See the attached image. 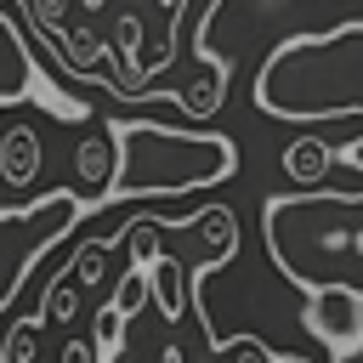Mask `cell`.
I'll list each match as a JSON object with an SVG mask.
<instances>
[{"label":"cell","mask_w":363,"mask_h":363,"mask_svg":"<svg viewBox=\"0 0 363 363\" xmlns=\"http://www.w3.org/2000/svg\"><path fill=\"white\" fill-rule=\"evenodd\" d=\"M261 357H267V346H261V340H255V346H250V363H261Z\"/></svg>","instance_id":"cell-9"},{"label":"cell","mask_w":363,"mask_h":363,"mask_svg":"<svg viewBox=\"0 0 363 363\" xmlns=\"http://www.w3.org/2000/svg\"><path fill=\"white\" fill-rule=\"evenodd\" d=\"M0 363H40V318H17L0 340Z\"/></svg>","instance_id":"cell-7"},{"label":"cell","mask_w":363,"mask_h":363,"mask_svg":"<svg viewBox=\"0 0 363 363\" xmlns=\"http://www.w3.org/2000/svg\"><path fill=\"white\" fill-rule=\"evenodd\" d=\"M255 96L278 119H346V113H363V28L272 51L267 68H261Z\"/></svg>","instance_id":"cell-1"},{"label":"cell","mask_w":363,"mask_h":363,"mask_svg":"<svg viewBox=\"0 0 363 363\" xmlns=\"http://www.w3.org/2000/svg\"><path fill=\"white\" fill-rule=\"evenodd\" d=\"M233 164H238V153H233L227 136H182V130H164V125H125L108 199L193 193V187L233 176Z\"/></svg>","instance_id":"cell-2"},{"label":"cell","mask_w":363,"mask_h":363,"mask_svg":"<svg viewBox=\"0 0 363 363\" xmlns=\"http://www.w3.org/2000/svg\"><path fill=\"white\" fill-rule=\"evenodd\" d=\"M306 289H312V301H306V329L329 346V357H335V363L363 357V289H357V284H335V278L306 284Z\"/></svg>","instance_id":"cell-3"},{"label":"cell","mask_w":363,"mask_h":363,"mask_svg":"<svg viewBox=\"0 0 363 363\" xmlns=\"http://www.w3.org/2000/svg\"><path fill=\"white\" fill-rule=\"evenodd\" d=\"M79 301H85V284H79L74 272H62V278L45 284V295H40V323H68V318L79 312Z\"/></svg>","instance_id":"cell-4"},{"label":"cell","mask_w":363,"mask_h":363,"mask_svg":"<svg viewBox=\"0 0 363 363\" xmlns=\"http://www.w3.org/2000/svg\"><path fill=\"white\" fill-rule=\"evenodd\" d=\"M352 164H357V170H363V142H357V147H352Z\"/></svg>","instance_id":"cell-10"},{"label":"cell","mask_w":363,"mask_h":363,"mask_svg":"<svg viewBox=\"0 0 363 363\" xmlns=\"http://www.w3.org/2000/svg\"><path fill=\"white\" fill-rule=\"evenodd\" d=\"M284 170H289L295 182H323V170H329V147H323L318 136H306V142H295V147L284 153Z\"/></svg>","instance_id":"cell-6"},{"label":"cell","mask_w":363,"mask_h":363,"mask_svg":"<svg viewBox=\"0 0 363 363\" xmlns=\"http://www.w3.org/2000/svg\"><path fill=\"white\" fill-rule=\"evenodd\" d=\"M147 284L159 295V312L164 318H182V306H187V295H182V261H153L147 267Z\"/></svg>","instance_id":"cell-5"},{"label":"cell","mask_w":363,"mask_h":363,"mask_svg":"<svg viewBox=\"0 0 363 363\" xmlns=\"http://www.w3.org/2000/svg\"><path fill=\"white\" fill-rule=\"evenodd\" d=\"M62 363H96V346L91 340H68L62 346Z\"/></svg>","instance_id":"cell-8"}]
</instances>
